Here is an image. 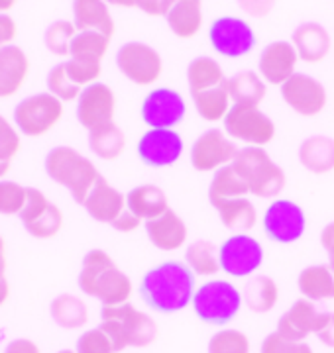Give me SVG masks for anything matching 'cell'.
Here are the masks:
<instances>
[{"mask_svg": "<svg viewBox=\"0 0 334 353\" xmlns=\"http://www.w3.org/2000/svg\"><path fill=\"white\" fill-rule=\"evenodd\" d=\"M140 294L146 306L155 312H179L193 303L195 273L187 267V263L166 261L144 275Z\"/></svg>", "mask_w": 334, "mask_h": 353, "instance_id": "cell-1", "label": "cell"}, {"mask_svg": "<svg viewBox=\"0 0 334 353\" xmlns=\"http://www.w3.org/2000/svg\"><path fill=\"white\" fill-rule=\"evenodd\" d=\"M77 283L79 289L101 301L103 306L126 304L132 296V281L103 250H90L83 257Z\"/></svg>", "mask_w": 334, "mask_h": 353, "instance_id": "cell-2", "label": "cell"}, {"mask_svg": "<svg viewBox=\"0 0 334 353\" xmlns=\"http://www.w3.org/2000/svg\"><path fill=\"white\" fill-rule=\"evenodd\" d=\"M101 328L110 336L116 353L124 352L126 347H148L157 338L154 318L130 303L103 306Z\"/></svg>", "mask_w": 334, "mask_h": 353, "instance_id": "cell-3", "label": "cell"}, {"mask_svg": "<svg viewBox=\"0 0 334 353\" xmlns=\"http://www.w3.org/2000/svg\"><path fill=\"white\" fill-rule=\"evenodd\" d=\"M43 165L48 176L69 190L77 204H85L95 183L101 176L89 157L69 145H57L50 150Z\"/></svg>", "mask_w": 334, "mask_h": 353, "instance_id": "cell-4", "label": "cell"}, {"mask_svg": "<svg viewBox=\"0 0 334 353\" xmlns=\"http://www.w3.org/2000/svg\"><path fill=\"white\" fill-rule=\"evenodd\" d=\"M232 167L238 175L244 179L250 192L259 199L277 196L285 187V173L277 163H273L264 148L248 145L240 150Z\"/></svg>", "mask_w": 334, "mask_h": 353, "instance_id": "cell-5", "label": "cell"}, {"mask_svg": "<svg viewBox=\"0 0 334 353\" xmlns=\"http://www.w3.org/2000/svg\"><path fill=\"white\" fill-rule=\"evenodd\" d=\"M242 306V294L228 281H208L195 290L193 310L210 326H226Z\"/></svg>", "mask_w": 334, "mask_h": 353, "instance_id": "cell-6", "label": "cell"}, {"mask_svg": "<svg viewBox=\"0 0 334 353\" xmlns=\"http://www.w3.org/2000/svg\"><path fill=\"white\" fill-rule=\"evenodd\" d=\"M61 116H63V102L50 92L32 94L18 102L14 108L16 128L28 138H39L48 134L52 128L59 124Z\"/></svg>", "mask_w": 334, "mask_h": 353, "instance_id": "cell-7", "label": "cell"}, {"mask_svg": "<svg viewBox=\"0 0 334 353\" xmlns=\"http://www.w3.org/2000/svg\"><path fill=\"white\" fill-rule=\"evenodd\" d=\"M224 130L230 138L242 139L256 148L270 143L275 136L273 120L262 112L257 106H250V104L230 106V110L224 118Z\"/></svg>", "mask_w": 334, "mask_h": 353, "instance_id": "cell-8", "label": "cell"}, {"mask_svg": "<svg viewBox=\"0 0 334 353\" xmlns=\"http://www.w3.org/2000/svg\"><path fill=\"white\" fill-rule=\"evenodd\" d=\"M116 65L122 75L136 85H152L164 71L161 55L141 41L124 43L116 53Z\"/></svg>", "mask_w": 334, "mask_h": 353, "instance_id": "cell-9", "label": "cell"}, {"mask_svg": "<svg viewBox=\"0 0 334 353\" xmlns=\"http://www.w3.org/2000/svg\"><path fill=\"white\" fill-rule=\"evenodd\" d=\"M208 38L217 53L224 57H240L254 50L256 46V34L250 28V24L236 18V16H220L217 18L210 30Z\"/></svg>", "mask_w": 334, "mask_h": 353, "instance_id": "cell-10", "label": "cell"}, {"mask_svg": "<svg viewBox=\"0 0 334 353\" xmlns=\"http://www.w3.org/2000/svg\"><path fill=\"white\" fill-rule=\"evenodd\" d=\"M220 269L232 277H248L264 261V250L259 241L246 234H236L220 245Z\"/></svg>", "mask_w": 334, "mask_h": 353, "instance_id": "cell-11", "label": "cell"}, {"mask_svg": "<svg viewBox=\"0 0 334 353\" xmlns=\"http://www.w3.org/2000/svg\"><path fill=\"white\" fill-rule=\"evenodd\" d=\"M116 110L115 90L104 83H92L81 90L77 99V120L85 130H97L112 124Z\"/></svg>", "mask_w": 334, "mask_h": 353, "instance_id": "cell-12", "label": "cell"}, {"mask_svg": "<svg viewBox=\"0 0 334 353\" xmlns=\"http://www.w3.org/2000/svg\"><path fill=\"white\" fill-rule=\"evenodd\" d=\"M187 106L179 92L155 88L141 102V118L152 130H173L185 118Z\"/></svg>", "mask_w": 334, "mask_h": 353, "instance_id": "cell-13", "label": "cell"}, {"mask_svg": "<svg viewBox=\"0 0 334 353\" xmlns=\"http://www.w3.org/2000/svg\"><path fill=\"white\" fill-rule=\"evenodd\" d=\"M305 212L291 201L271 202L264 214V230L270 240L277 243H293L305 234Z\"/></svg>", "mask_w": 334, "mask_h": 353, "instance_id": "cell-14", "label": "cell"}, {"mask_svg": "<svg viewBox=\"0 0 334 353\" xmlns=\"http://www.w3.org/2000/svg\"><path fill=\"white\" fill-rule=\"evenodd\" d=\"M238 148L220 130L213 128L201 134L191 148V163L197 171H213L236 159Z\"/></svg>", "mask_w": 334, "mask_h": 353, "instance_id": "cell-15", "label": "cell"}, {"mask_svg": "<svg viewBox=\"0 0 334 353\" xmlns=\"http://www.w3.org/2000/svg\"><path fill=\"white\" fill-rule=\"evenodd\" d=\"M282 97L301 116H317L326 104V90L322 83L305 73H295L289 81H285L282 85Z\"/></svg>", "mask_w": 334, "mask_h": 353, "instance_id": "cell-16", "label": "cell"}, {"mask_svg": "<svg viewBox=\"0 0 334 353\" xmlns=\"http://www.w3.org/2000/svg\"><path fill=\"white\" fill-rule=\"evenodd\" d=\"M183 153V139L175 130H148L138 141V157L148 167L173 165Z\"/></svg>", "mask_w": 334, "mask_h": 353, "instance_id": "cell-17", "label": "cell"}, {"mask_svg": "<svg viewBox=\"0 0 334 353\" xmlns=\"http://www.w3.org/2000/svg\"><path fill=\"white\" fill-rule=\"evenodd\" d=\"M297 55L293 43L287 41H273L259 55V73L270 85L282 87L285 81L295 75Z\"/></svg>", "mask_w": 334, "mask_h": 353, "instance_id": "cell-18", "label": "cell"}, {"mask_svg": "<svg viewBox=\"0 0 334 353\" xmlns=\"http://www.w3.org/2000/svg\"><path fill=\"white\" fill-rule=\"evenodd\" d=\"M83 206L92 220L103 222V224H112L116 218L124 212L126 196L120 190H116L115 187H110L108 181L101 175Z\"/></svg>", "mask_w": 334, "mask_h": 353, "instance_id": "cell-19", "label": "cell"}, {"mask_svg": "<svg viewBox=\"0 0 334 353\" xmlns=\"http://www.w3.org/2000/svg\"><path fill=\"white\" fill-rule=\"evenodd\" d=\"M30 73V59L26 51L18 46H6L0 50V99L16 94L26 83Z\"/></svg>", "mask_w": 334, "mask_h": 353, "instance_id": "cell-20", "label": "cell"}, {"mask_svg": "<svg viewBox=\"0 0 334 353\" xmlns=\"http://www.w3.org/2000/svg\"><path fill=\"white\" fill-rule=\"evenodd\" d=\"M319 310L315 303H311L307 299L297 301L285 314L279 316L277 320V334L287 338V340L305 341L307 336L315 334V326H317V318H319Z\"/></svg>", "mask_w": 334, "mask_h": 353, "instance_id": "cell-21", "label": "cell"}, {"mask_svg": "<svg viewBox=\"0 0 334 353\" xmlns=\"http://www.w3.org/2000/svg\"><path fill=\"white\" fill-rule=\"evenodd\" d=\"M146 232L155 248H159L164 252H173L187 240V226L179 218V214L171 208L159 218L148 220Z\"/></svg>", "mask_w": 334, "mask_h": 353, "instance_id": "cell-22", "label": "cell"}, {"mask_svg": "<svg viewBox=\"0 0 334 353\" xmlns=\"http://www.w3.org/2000/svg\"><path fill=\"white\" fill-rule=\"evenodd\" d=\"M293 48L301 61L319 63L331 50V36L321 24L305 22L297 26V30L293 32Z\"/></svg>", "mask_w": 334, "mask_h": 353, "instance_id": "cell-23", "label": "cell"}, {"mask_svg": "<svg viewBox=\"0 0 334 353\" xmlns=\"http://www.w3.org/2000/svg\"><path fill=\"white\" fill-rule=\"evenodd\" d=\"M73 24L77 32H99L106 38H112L115 34V20L108 12V4L101 0L73 2Z\"/></svg>", "mask_w": 334, "mask_h": 353, "instance_id": "cell-24", "label": "cell"}, {"mask_svg": "<svg viewBox=\"0 0 334 353\" xmlns=\"http://www.w3.org/2000/svg\"><path fill=\"white\" fill-rule=\"evenodd\" d=\"M126 206L132 214L146 222L159 218L169 210L166 192L155 185H140L130 190L126 194Z\"/></svg>", "mask_w": 334, "mask_h": 353, "instance_id": "cell-25", "label": "cell"}, {"mask_svg": "<svg viewBox=\"0 0 334 353\" xmlns=\"http://www.w3.org/2000/svg\"><path fill=\"white\" fill-rule=\"evenodd\" d=\"M297 287L311 303L334 299V271L328 265H311L301 271Z\"/></svg>", "mask_w": 334, "mask_h": 353, "instance_id": "cell-26", "label": "cell"}, {"mask_svg": "<svg viewBox=\"0 0 334 353\" xmlns=\"http://www.w3.org/2000/svg\"><path fill=\"white\" fill-rule=\"evenodd\" d=\"M301 165L311 173L324 175L334 169V139L326 136H311L299 148Z\"/></svg>", "mask_w": 334, "mask_h": 353, "instance_id": "cell-27", "label": "cell"}, {"mask_svg": "<svg viewBox=\"0 0 334 353\" xmlns=\"http://www.w3.org/2000/svg\"><path fill=\"white\" fill-rule=\"evenodd\" d=\"M52 320L63 330H79L89 322V308L75 294H59L50 304Z\"/></svg>", "mask_w": 334, "mask_h": 353, "instance_id": "cell-28", "label": "cell"}, {"mask_svg": "<svg viewBox=\"0 0 334 353\" xmlns=\"http://www.w3.org/2000/svg\"><path fill=\"white\" fill-rule=\"evenodd\" d=\"M167 26L177 38H193L197 32L201 30L203 24V10L199 0H181L173 2L171 10L166 16Z\"/></svg>", "mask_w": 334, "mask_h": 353, "instance_id": "cell-29", "label": "cell"}, {"mask_svg": "<svg viewBox=\"0 0 334 353\" xmlns=\"http://www.w3.org/2000/svg\"><path fill=\"white\" fill-rule=\"evenodd\" d=\"M210 204L219 210L220 222L228 230L244 232L256 224V206L248 199H219Z\"/></svg>", "mask_w": 334, "mask_h": 353, "instance_id": "cell-30", "label": "cell"}, {"mask_svg": "<svg viewBox=\"0 0 334 353\" xmlns=\"http://www.w3.org/2000/svg\"><path fill=\"white\" fill-rule=\"evenodd\" d=\"M277 296H279V290H277L275 281L266 275H256V277L248 279L244 290H242V299L248 304V308L257 314L270 312L277 304Z\"/></svg>", "mask_w": 334, "mask_h": 353, "instance_id": "cell-31", "label": "cell"}, {"mask_svg": "<svg viewBox=\"0 0 334 353\" xmlns=\"http://www.w3.org/2000/svg\"><path fill=\"white\" fill-rule=\"evenodd\" d=\"M187 81H189L191 94H197V92H203L208 88L220 87L228 79L224 77V71H222V67L217 59L197 57L187 67Z\"/></svg>", "mask_w": 334, "mask_h": 353, "instance_id": "cell-32", "label": "cell"}, {"mask_svg": "<svg viewBox=\"0 0 334 353\" xmlns=\"http://www.w3.org/2000/svg\"><path fill=\"white\" fill-rule=\"evenodd\" d=\"M89 148L90 152L104 161H112L120 157V153L126 148V136L120 128L112 124H106L103 128H97L89 132Z\"/></svg>", "mask_w": 334, "mask_h": 353, "instance_id": "cell-33", "label": "cell"}, {"mask_svg": "<svg viewBox=\"0 0 334 353\" xmlns=\"http://www.w3.org/2000/svg\"><path fill=\"white\" fill-rule=\"evenodd\" d=\"M228 94L234 104L257 106L266 97V83L254 71H240L228 79Z\"/></svg>", "mask_w": 334, "mask_h": 353, "instance_id": "cell-34", "label": "cell"}, {"mask_svg": "<svg viewBox=\"0 0 334 353\" xmlns=\"http://www.w3.org/2000/svg\"><path fill=\"white\" fill-rule=\"evenodd\" d=\"M193 101L199 116L205 118L206 122H219L222 118H226V114L230 110V106H228V102H230L228 81L222 83L220 87L197 92V94H193Z\"/></svg>", "mask_w": 334, "mask_h": 353, "instance_id": "cell-35", "label": "cell"}, {"mask_svg": "<svg viewBox=\"0 0 334 353\" xmlns=\"http://www.w3.org/2000/svg\"><path fill=\"white\" fill-rule=\"evenodd\" d=\"M250 192L244 179L234 171V167L224 165L217 169V173L210 181L208 189V201H219V199H244Z\"/></svg>", "mask_w": 334, "mask_h": 353, "instance_id": "cell-36", "label": "cell"}, {"mask_svg": "<svg viewBox=\"0 0 334 353\" xmlns=\"http://www.w3.org/2000/svg\"><path fill=\"white\" fill-rule=\"evenodd\" d=\"M185 263L195 275H215L219 273L220 261L217 257V248L213 241L197 240L185 252Z\"/></svg>", "mask_w": 334, "mask_h": 353, "instance_id": "cell-37", "label": "cell"}, {"mask_svg": "<svg viewBox=\"0 0 334 353\" xmlns=\"http://www.w3.org/2000/svg\"><path fill=\"white\" fill-rule=\"evenodd\" d=\"M61 226H63V214L52 202L34 220H30L28 224H24L28 234L32 238H38V240H50L53 236H57V232L61 230Z\"/></svg>", "mask_w": 334, "mask_h": 353, "instance_id": "cell-38", "label": "cell"}, {"mask_svg": "<svg viewBox=\"0 0 334 353\" xmlns=\"http://www.w3.org/2000/svg\"><path fill=\"white\" fill-rule=\"evenodd\" d=\"M110 38H106L99 32H77V36L71 41V57H89V59H103L108 51Z\"/></svg>", "mask_w": 334, "mask_h": 353, "instance_id": "cell-39", "label": "cell"}, {"mask_svg": "<svg viewBox=\"0 0 334 353\" xmlns=\"http://www.w3.org/2000/svg\"><path fill=\"white\" fill-rule=\"evenodd\" d=\"M77 36V28L73 22H67V20H57L50 24V28L46 30L43 34V43L46 48L52 51L53 55H69L71 51V41Z\"/></svg>", "mask_w": 334, "mask_h": 353, "instance_id": "cell-40", "label": "cell"}, {"mask_svg": "<svg viewBox=\"0 0 334 353\" xmlns=\"http://www.w3.org/2000/svg\"><path fill=\"white\" fill-rule=\"evenodd\" d=\"M63 65L67 77L77 87H89L92 83H97V79L103 71L101 61L99 59H89V57H71Z\"/></svg>", "mask_w": 334, "mask_h": 353, "instance_id": "cell-41", "label": "cell"}, {"mask_svg": "<svg viewBox=\"0 0 334 353\" xmlns=\"http://www.w3.org/2000/svg\"><path fill=\"white\" fill-rule=\"evenodd\" d=\"M208 353H250V340L240 330L224 328L210 338Z\"/></svg>", "mask_w": 334, "mask_h": 353, "instance_id": "cell-42", "label": "cell"}, {"mask_svg": "<svg viewBox=\"0 0 334 353\" xmlns=\"http://www.w3.org/2000/svg\"><path fill=\"white\" fill-rule=\"evenodd\" d=\"M28 199V187L16 181H0V214L20 216Z\"/></svg>", "mask_w": 334, "mask_h": 353, "instance_id": "cell-43", "label": "cell"}, {"mask_svg": "<svg viewBox=\"0 0 334 353\" xmlns=\"http://www.w3.org/2000/svg\"><path fill=\"white\" fill-rule=\"evenodd\" d=\"M48 90H50V94H53L61 102H71L81 97L83 88L77 87L75 83H71V79L65 73L63 63H57L48 73Z\"/></svg>", "mask_w": 334, "mask_h": 353, "instance_id": "cell-44", "label": "cell"}, {"mask_svg": "<svg viewBox=\"0 0 334 353\" xmlns=\"http://www.w3.org/2000/svg\"><path fill=\"white\" fill-rule=\"evenodd\" d=\"M75 352L77 353H116L115 343L110 340V336L104 332L101 326L99 328L85 330L79 336L75 343Z\"/></svg>", "mask_w": 334, "mask_h": 353, "instance_id": "cell-45", "label": "cell"}, {"mask_svg": "<svg viewBox=\"0 0 334 353\" xmlns=\"http://www.w3.org/2000/svg\"><path fill=\"white\" fill-rule=\"evenodd\" d=\"M262 353H313V350L307 341L287 340L277 332H273L262 341Z\"/></svg>", "mask_w": 334, "mask_h": 353, "instance_id": "cell-46", "label": "cell"}, {"mask_svg": "<svg viewBox=\"0 0 334 353\" xmlns=\"http://www.w3.org/2000/svg\"><path fill=\"white\" fill-rule=\"evenodd\" d=\"M20 152V134L18 130L0 114V159L12 161Z\"/></svg>", "mask_w": 334, "mask_h": 353, "instance_id": "cell-47", "label": "cell"}, {"mask_svg": "<svg viewBox=\"0 0 334 353\" xmlns=\"http://www.w3.org/2000/svg\"><path fill=\"white\" fill-rule=\"evenodd\" d=\"M48 204H50V201H48V196H46L41 190L34 189V187H28L26 206H24V210L20 212L22 224H28L30 220H34L41 210H46Z\"/></svg>", "mask_w": 334, "mask_h": 353, "instance_id": "cell-48", "label": "cell"}, {"mask_svg": "<svg viewBox=\"0 0 334 353\" xmlns=\"http://www.w3.org/2000/svg\"><path fill=\"white\" fill-rule=\"evenodd\" d=\"M315 334L326 347H334V314L333 312H321L317 318Z\"/></svg>", "mask_w": 334, "mask_h": 353, "instance_id": "cell-49", "label": "cell"}, {"mask_svg": "<svg viewBox=\"0 0 334 353\" xmlns=\"http://www.w3.org/2000/svg\"><path fill=\"white\" fill-rule=\"evenodd\" d=\"M16 34H18V28L10 18V14H0V50L6 46H12Z\"/></svg>", "mask_w": 334, "mask_h": 353, "instance_id": "cell-50", "label": "cell"}, {"mask_svg": "<svg viewBox=\"0 0 334 353\" xmlns=\"http://www.w3.org/2000/svg\"><path fill=\"white\" fill-rule=\"evenodd\" d=\"M136 6L150 16H167L173 2L171 0H144V2H136Z\"/></svg>", "mask_w": 334, "mask_h": 353, "instance_id": "cell-51", "label": "cell"}, {"mask_svg": "<svg viewBox=\"0 0 334 353\" xmlns=\"http://www.w3.org/2000/svg\"><path fill=\"white\" fill-rule=\"evenodd\" d=\"M140 222L141 220L138 218V216H134L130 210H124V212L118 216L110 226L115 228L116 232H124V234H128V232H134L136 228L140 226Z\"/></svg>", "mask_w": 334, "mask_h": 353, "instance_id": "cell-52", "label": "cell"}, {"mask_svg": "<svg viewBox=\"0 0 334 353\" xmlns=\"http://www.w3.org/2000/svg\"><path fill=\"white\" fill-rule=\"evenodd\" d=\"M4 353H41V350L36 341L28 340V338H16V340L8 341V345L4 347Z\"/></svg>", "mask_w": 334, "mask_h": 353, "instance_id": "cell-53", "label": "cell"}, {"mask_svg": "<svg viewBox=\"0 0 334 353\" xmlns=\"http://www.w3.org/2000/svg\"><path fill=\"white\" fill-rule=\"evenodd\" d=\"M321 243L322 248L326 250V253H328V267L334 271V222L328 224V226H324L321 234Z\"/></svg>", "mask_w": 334, "mask_h": 353, "instance_id": "cell-54", "label": "cell"}, {"mask_svg": "<svg viewBox=\"0 0 334 353\" xmlns=\"http://www.w3.org/2000/svg\"><path fill=\"white\" fill-rule=\"evenodd\" d=\"M8 296H10V283H8V279H0V306L8 301Z\"/></svg>", "mask_w": 334, "mask_h": 353, "instance_id": "cell-55", "label": "cell"}, {"mask_svg": "<svg viewBox=\"0 0 334 353\" xmlns=\"http://www.w3.org/2000/svg\"><path fill=\"white\" fill-rule=\"evenodd\" d=\"M14 0H0V14H6V12H10L14 8Z\"/></svg>", "mask_w": 334, "mask_h": 353, "instance_id": "cell-56", "label": "cell"}, {"mask_svg": "<svg viewBox=\"0 0 334 353\" xmlns=\"http://www.w3.org/2000/svg\"><path fill=\"white\" fill-rule=\"evenodd\" d=\"M10 165H12V161H4V159H0V181L8 175V171H10Z\"/></svg>", "mask_w": 334, "mask_h": 353, "instance_id": "cell-57", "label": "cell"}, {"mask_svg": "<svg viewBox=\"0 0 334 353\" xmlns=\"http://www.w3.org/2000/svg\"><path fill=\"white\" fill-rule=\"evenodd\" d=\"M4 273H6V255H4V250L0 248V279H4Z\"/></svg>", "mask_w": 334, "mask_h": 353, "instance_id": "cell-58", "label": "cell"}, {"mask_svg": "<svg viewBox=\"0 0 334 353\" xmlns=\"http://www.w3.org/2000/svg\"><path fill=\"white\" fill-rule=\"evenodd\" d=\"M57 353H77V352H75V350H59Z\"/></svg>", "mask_w": 334, "mask_h": 353, "instance_id": "cell-59", "label": "cell"}, {"mask_svg": "<svg viewBox=\"0 0 334 353\" xmlns=\"http://www.w3.org/2000/svg\"><path fill=\"white\" fill-rule=\"evenodd\" d=\"M0 248L4 250V240H2V236H0Z\"/></svg>", "mask_w": 334, "mask_h": 353, "instance_id": "cell-60", "label": "cell"}]
</instances>
